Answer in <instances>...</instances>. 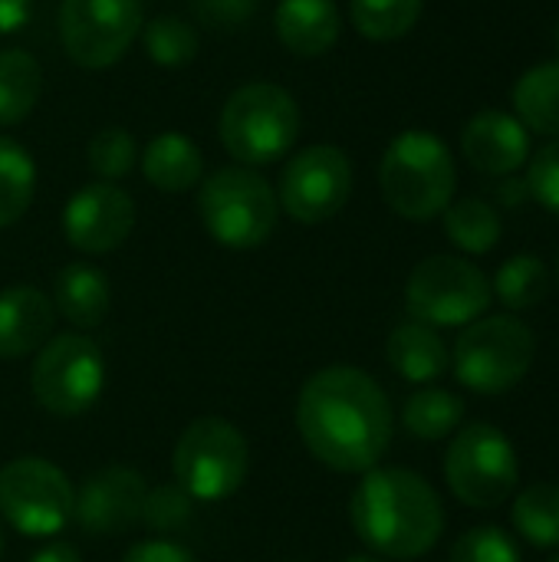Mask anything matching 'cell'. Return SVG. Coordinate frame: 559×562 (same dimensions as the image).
Segmentation results:
<instances>
[{
    "mask_svg": "<svg viewBox=\"0 0 559 562\" xmlns=\"http://www.w3.org/2000/svg\"><path fill=\"white\" fill-rule=\"evenodd\" d=\"M138 0H63L59 43L82 69H109L142 33Z\"/></svg>",
    "mask_w": 559,
    "mask_h": 562,
    "instance_id": "obj_12",
    "label": "cell"
},
{
    "mask_svg": "<svg viewBox=\"0 0 559 562\" xmlns=\"http://www.w3.org/2000/svg\"><path fill=\"white\" fill-rule=\"evenodd\" d=\"M171 464L175 484L191 501H227L247 481L250 448L231 422L198 418L181 431Z\"/></svg>",
    "mask_w": 559,
    "mask_h": 562,
    "instance_id": "obj_7",
    "label": "cell"
},
{
    "mask_svg": "<svg viewBox=\"0 0 559 562\" xmlns=\"http://www.w3.org/2000/svg\"><path fill=\"white\" fill-rule=\"evenodd\" d=\"M511 520L537 550H559V484H530L517 494Z\"/></svg>",
    "mask_w": 559,
    "mask_h": 562,
    "instance_id": "obj_27",
    "label": "cell"
},
{
    "mask_svg": "<svg viewBox=\"0 0 559 562\" xmlns=\"http://www.w3.org/2000/svg\"><path fill=\"white\" fill-rule=\"evenodd\" d=\"M356 537L385 560H418L441 540L438 491L409 468H372L349 504Z\"/></svg>",
    "mask_w": 559,
    "mask_h": 562,
    "instance_id": "obj_2",
    "label": "cell"
},
{
    "mask_svg": "<svg viewBox=\"0 0 559 562\" xmlns=\"http://www.w3.org/2000/svg\"><path fill=\"white\" fill-rule=\"evenodd\" d=\"M135 227V201L112 181L82 184L63 207V234L79 254H109Z\"/></svg>",
    "mask_w": 559,
    "mask_h": 562,
    "instance_id": "obj_14",
    "label": "cell"
},
{
    "mask_svg": "<svg viewBox=\"0 0 559 562\" xmlns=\"http://www.w3.org/2000/svg\"><path fill=\"white\" fill-rule=\"evenodd\" d=\"M145 494H148V487L138 471L102 468L76 491L72 520L92 537L122 533L142 520Z\"/></svg>",
    "mask_w": 559,
    "mask_h": 562,
    "instance_id": "obj_15",
    "label": "cell"
},
{
    "mask_svg": "<svg viewBox=\"0 0 559 562\" xmlns=\"http://www.w3.org/2000/svg\"><path fill=\"white\" fill-rule=\"evenodd\" d=\"M142 43H145L148 59L165 69H178V66L191 63L201 46L198 30L185 16H175V13H161V16L142 23Z\"/></svg>",
    "mask_w": 559,
    "mask_h": 562,
    "instance_id": "obj_30",
    "label": "cell"
},
{
    "mask_svg": "<svg viewBox=\"0 0 559 562\" xmlns=\"http://www.w3.org/2000/svg\"><path fill=\"white\" fill-rule=\"evenodd\" d=\"M280 43L293 56H323L343 33V13L336 0H280L273 13Z\"/></svg>",
    "mask_w": 559,
    "mask_h": 562,
    "instance_id": "obj_18",
    "label": "cell"
},
{
    "mask_svg": "<svg viewBox=\"0 0 559 562\" xmlns=\"http://www.w3.org/2000/svg\"><path fill=\"white\" fill-rule=\"evenodd\" d=\"M422 7L425 0H349V20L366 40L389 43L415 30Z\"/></svg>",
    "mask_w": 559,
    "mask_h": 562,
    "instance_id": "obj_28",
    "label": "cell"
},
{
    "mask_svg": "<svg viewBox=\"0 0 559 562\" xmlns=\"http://www.w3.org/2000/svg\"><path fill=\"white\" fill-rule=\"evenodd\" d=\"M53 300L36 286H10L0 293V359L40 352L53 333Z\"/></svg>",
    "mask_w": 559,
    "mask_h": 562,
    "instance_id": "obj_17",
    "label": "cell"
},
{
    "mask_svg": "<svg viewBox=\"0 0 559 562\" xmlns=\"http://www.w3.org/2000/svg\"><path fill=\"white\" fill-rule=\"evenodd\" d=\"M191 13L201 26L231 33L254 20L257 0H191Z\"/></svg>",
    "mask_w": 559,
    "mask_h": 562,
    "instance_id": "obj_35",
    "label": "cell"
},
{
    "mask_svg": "<svg viewBox=\"0 0 559 562\" xmlns=\"http://www.w3.org/2000/svg\"><path fill=\"white\" fill-rule=\"evenodd\" d=\"M527 191L537 204L559 217V138L547 142L527 168Z\"/></svg>",
    "mask_w": 559,
    "mask_h": 562,
    "instance_id": "obj_34",
    "label": "cell"
},
{
    "mask_svg": "<svg viewBox=\"0 0 559 562\" xmlns=\"http://www.w3.org/2000/svg\"><path fill=\"white\" fill-rule=\"evenodd\" d=\"M494 296L507 306V310H534L537 303H544L547 290H550V270L540 257L534 254H517L511 260L501 263V270L494 273Z\"/></svg>",
    "mask_w": 559,
    "mask_h": 562,
    "instance_id": "obj_29",
    "label": "cell"
},
{
    "mask_svg": "<svg viewBox=\"0 0 559 562\" xmlns=\"http://www.w3.org/2000/svg\"><path fill=\"white\" fill-rule=\"evenodd\" d=\"M511 99L527 132L534 128L537 135L559 138V59L527 69L514 82Z\"/></svg>",
    "mask_w": 559,
    "mask_h": 562,
    "instance_id": "obj_22",
    "label": "cell"
},
{
    "mask_svg": "<svg viewBox=\"0 0 559 562\" xmlns=\"http://www.w3.org/2000/svg\"><path fill=\"white\" fill-rule=\"evenodd\" d=\"M461 155L465 161L491 178H507L530 158V132L524 122L501 109H484L468 119L461 128Z\"/></svg>",
    "mask_w": 559,
    "mask_h": 562,
    "instance_id": "obj_16",
    "label": "cell"
},
{
    "mask_svg": "<svg viewBox=\"0 0 559 562\" xmlns=\"http://www.w3.org/2000/svg\"><path fill=\"white\" fill-rule=\"evenodd\" d=\"M448 562H521V550L501 527H474L458 537Z\"/></svg>",
    "mask_w": 559,
    "mask_h": 562,
    "instance_id": "obj_32",
    "label": "cell"
},
{
    "mask_svg": "<svg viewBox=\"0 0 559 562\" xmlns=\"http://www.w3.org/2000/svg\"><path fill=\"white\" fill-rule=\"evenodd\" d=\"M0 557H3V530H0Z\"/></svg>",
    "mask_w": 559,
    "mask_h": 562,
    "instance_id": "obj_40",
    "label": "cell"
},
{
    "mask_svg": "<svg viewBox=\"0 0 559 562\" xmlns=\"http://www.w3.org/2000/svg\"><path fill=\"white\" fill-rule=\"evenodd\" d=\"M554 40H557V49H559V23H557V33H554Z\"/></svg>",
    "mask_w": 559,
    "mask_h": 562,
    "instance_id": "obj_41",
    "label": "cell"
},
{
    "mask_svg": "<svg viewBox=\"0 0 559 562\" xmlns=\"http://www.w3.org/2000/svg\"><path fill=\"white\" fill-rule=\"evenodd\" d=\"M30 562H82V560H79V553H76L69 543H49V547H43L40 553H33V560Z\"/></svg>",
    "mask_w": 559,
    "mask_h": 562,
    "instance_id": "obj_38",
    "label": "cell"
},
{
    "mask_svg": "<svg viewBox=\"0 0 559 562\" xmlns=\"http://www.w3.org/2000/svg\"><path fill=\"white\" fill-rule=\"evenodd\" d=\"M122 562H198L185 547L178 543H168V540H145V543H135Z\"/></svg>",
    "mask_w": 559,
    "mask_h": 562,
    "instance_id": "obj_36",
    "label": "cell"
},
{
    "mask_svg": "<svg viewBox=\"0 0 559 562\" xmlns=\"http://www.w3.org/2000/svg\"><path fill=\"white\" fill-rule=\"evenodd\" d=\"M138 161H142L145 181L158 191H168V194H181L204 178V155L181 132L155 135L145 145V151L138 155Z\"/></svg>",
    "mask_w": 559,
    "mask_h": 562,
    "instance_id": "obj_21",
    "label": "cell"
},
{
    "mask_svg": "<svg viewBox=\"0 0 559 562\" xmlns=\"http://www.w3.org/2000/svg\"><path fill=\"white\" fill-rule=\"evenodd\" d=\"M198 214L204 231L227 250H254L260 247L280 217V201L273 184L247 168H217L201 181Z\"/></svg>",
    "mask_w": 559,
    "mask_h": 562,
    "instance_id": "obj_5",
    "label": "cell"
},
{
    "mask_svg": "<svg viewBox=\"0 0 559 562\" xmlns=\"http://www.w3.org/2000/svg\"><path fill=\"white\" fill-rule=\"evenodd\" d=\"M445 234L448 240L465 250V254H491L501 244L504 224L494 204H488L484 198H458L445 207Z\"/></svg>",
    "mask_w": 559,
    "mask_h": 562,
    "instance_id": "obj_24",
    "label": "cell"
},
{
    "mask_svg": "<svg viewBox=\"0 0 559 562\" xmlns=\"http://www.w3.org/2000/svg\"><path fill=\"white\" fill-rule=\"evenodd\" d=\"M86 161H89V171L99 178V181H119L125 178L135 161H138V145L132 138V132L119 128V125H109V128H99L89 145H86Z\"/></svg>",
    "mask_w": 559,
    "mask_h": 562,
    "instance_id": "obj_31",
    "label": "cell"
},
{
    "mask_svg": "<svg viewBox=\"0 0 559 562\" xmlns=\"http://www.w3.org/2000/svg\"><path fill=\"white\" fill-rule=\"evenodd\" d=\"M550 562H559V553H557V557H554V560H550Z\"/></svg>",
    "mask_w": 559,
    "mask_h": 562,
    "instance_id": "obj_42",
    "label": "cell"
},
{
    "mask_svg": "<svg viewBox=\"0 0 559 562\" xmlns=\"http://www.w3.org/2000/svg\"><path fill=\"white\" fill-rule=\"evenodd\" d=\"M534 352V333L517 316H481L458 336L451 366L465 389L478 395H504L527 379Z\"/></svg>",
    "mask_w": 559,
    "mask_h": 562,
    "instance_id": "obj_6",
    "label": "cell"
},
{
    "mask_svg": "<svg viewBox=\"0 0 559 562\" xmlns=\"http://www.w3.org/2000/svg\"><path fill=\"white\" fill-rule=\"evenodd\" d=\"M465 422V402L445 389H422L402 408V425L418 441H441Z\"/></svg>",
    "mask_w": 559,
    "mask_h": 562,
    "instance_id": "obj_26",
    "label": "cell"
},
{
    "mask_svg": "<svg viewBox=\"0 0 559 562\" xmlns=\"http://www.w3.org/2000/svg\"><path fill=\"white\" fill-rule=\"evenodd\" d=\"M557 280H559V263H557Z\"/></svg>",
    "mask_w": 559,
    "mask_h": 562,
    "instance_id": "obj_43",
    "label": "cell"
},
{
    "mask_svg": "<svg viewBox=\"0 0 559 562\" xmlns=\"http://www.w3.org/2000/svg\"><path fill=\"white\" fill-rule=\"evenodd\" d=\"M109 303V280L92 263H66L53 280V310L79 329H96L105 319Z\"/></svg>",
    "mask_w": 559,
    "mask_h": 562,
    "instance_id": "obj_19",
    "label": "cell"
},
{
    "mask_svg": "<svg viewBox=\"0 0 559 562\" xmlns=\"http://www.w3.org/2000/svg\"><path fill=\"white\" fill-rule=\"evenodd\" d=\"M385 356H389V366L412 385H428V382L441 379L445 369L451 366V352H448L445 339L438 336V329L425 326L418 319L392 329V336L385 342Z\"/></svg>",
    "mask_w": 559,
    "mask_h": 562,
    "instance_id": "obj_20",
    "label": "cell"
},
{
    "mask_svg": "<svg viewBox=\"0 0 559 562\" xmlns=\"http://www.w3.org/2000/svg\"><path fill=\"white\" fill-rule=\"evenodd\" d=\"M353 194V161L339 145H310L297 151L280 175L277 201L300 224L336 217Z\"/></svg>",
    "mask_w": 559,
    "mask_h": 562,
    "instance_id": "obj_13",
    "label": "cell"
},
{
    "mask_svg": "<svg viewBox=\"0 0 559 562\" xmlns=\"http://www.w3.org/2000/svg\"><path fill=\"white\" fill-rule=\"evenodd\" d=\"M33 16V0H0V33H16Z\"/></svg>",
    "mask_w": 559,
    "mask_h": 562,
    "instance_id": "obj_37",
    "label": "cell"
},
{
    "mask_svg": "<svg viewBox=\"0 0 559 562\" xmlns=\"http://www.w3.org/2000/svg\"><path fill=\"white\" fill-rule=\"evenodd\" d=\"M445 481L451 494L474 510L501 507L521 481L517 448L497 425L474 422L451 438L445 454Z\"/></svg>",
    "mask_w": 559,
    "mask_h": 562,
    "instance_id": "obj_8",
    "label": "cell"
},
{
    "mask_svg": "<svg viewBox=\"0 0 559 562\" xmlns=\"http://www.w3.org/2000/svg\"><path fill=\"white\" fill-rule=\"evenodd\" d=\"M43 69L26 49H0V128L20 125L40 102Z\"/></svg>",
    "mask_w": 559,
    "mask_h": 562,
    "instance_id": "obj_23",
    "label": "cell"
},
{
    "mask_svg": "<svg viewBox=\"0 0 559 562\" xmlns=\"http://www.w3.org/2000/svg\"><path fill=\"white\" fill-rule=\"evenodd\" d=\"M217 132L227 155L241 165H273L300 138V105L277 82H247L227 95Z\"/></svg>",
    "mask_w": 559,
    "mask_h": 562,
    "instance_id": "obj_4",
    "label": "cell"
},
{
    "mask_svg": "<svg viewBox=\"0 0 559 562\" xmlns=\"http://www.w3.org/2000/svg\"><path fill=\"white\" fill-rule=\"evenodd\" d=\"M191 497L178 484H161L145 494L142 520L158 533H175L191 524Z\"/></svg>",
    "mask_w": 559,
    "mask_h": 562,
    "instance_id": "obj_33",
    "label": "cell"
},
{
    "mask_svg": "<svg viewBox=\"0 0 559 562\" xmlns=\"http://www.w3.org/2000/svg\"><path fill=\"white\" fill-rule=\"evenodd\" d=\"M76 487L43 458H16L0 468V514L23 537H53L72 520Z\"/></svg>",
    "mask_w": 559,
    "mask_h": 562,
    "instance_id": "obj_11",
    "label": "cell"
},
{
    "mask_svg": "<svg viewBox=\"0 0 559 562\" xmlns=\"http://www.w3.org/2000/svg\"><path fill=\"white\" fill-rule=\"evenodd\" d=\"M346 562H385V560H379V557H349Z\"/></svg>",
    "mask_w": 559,
    "mask_h": 562,
    "instance_id": "obj_39",
    "label": "cell"
},
{
    "mask_svg": "<svg viewBox=\"0 0 559 562\" xmlns=\"http://www.w3.org/2000/svg\"><path fill=\"white\" fill-rule=\"evenodd\" d=\"M405 306L425 326H468L491 306V280L455 254L425 257L405 283Z\"/></svg>",
    "mask_w": 559,
    "mask_h": 562,
    "instance_id": "obj_10",
    "label": "cell"
},
{
    "mask_svg": "<svg viewBox=\"0 0 559 562\" xmlns=\"http://www.w3.org/2000/svg\"><path fill=\"white\" fill-rule=\"evenodd\" d=\"M30 389L36 405L56 418L89 412L105 389L102 349L86 333H63L49 339L33 359Z\"/></svg>",
    "mask_w": 559,
    "mask_h": 562,
    "instance_id": "obj_9",
    "label": "cell"
},
{
    "mask_svg": "<svg viewBox=\"0 0 559 562\" xmlns=\"http://www.w3.org/2000/svg\"><path fill=\"white\" fill-rule=\"evenodd\" d=\"M36 194V165L30 151L10 138L0 135V231L16 224Z\"/></svg>",
    "mask_w": 559,
    "mask_h": 562,
    "instance_id": "obj_25",
    "label": "cell"
},
{
    "mask_svg": "<svg viewBox=\"0 0 559 562\" xmlns=\"http://www.w3.org/2000/svg\"><path fill=\"white\" fill-rule=\"evenodd\" d=\"M379 188L399 217L432 221L455 201V155L435 132L409 128L389 142L379 161Z\"/></svg>",
    "mask_w": 559,
    "mask_h": 562,
    "instance_id": "obj_3",
    "label": "cell"
},
{
    "mask_svg": "<svg viewBox=\"0 0 559 562\" xmlns=\"http://www.w3.org/2000/svg\"><path fill=\"white\" fill-rule=\"evenodd\" d=\"M297 428L320 464L339 474H366L392 445V405L362 369L329 366L300 389Z\"/></svg>",
    "mask_w": 559,
    "mask_h": 562,
    "instance_id": "obj_1",
    "label": "cell"
}]
</instances>
